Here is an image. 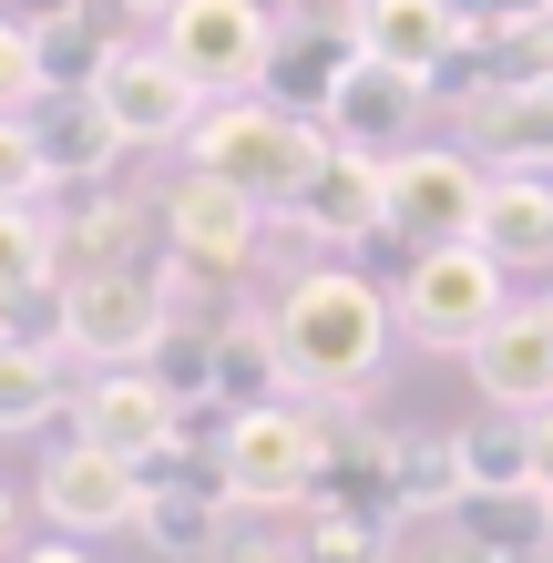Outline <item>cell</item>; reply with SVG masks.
Listing matches in <instances>:
<instances>
[{
  "label": "cell",
  "mask_w": 553,
  "mask_h": 563,
  "mask_svg": "<svg viewBox=\"0 0 553 563\" xmlns=\"http://www.w3.org/2000/svg\"><path fill=\"white\" fill-rule=\"evenodd\" d=\"M154 42L175 52V73L206 92V103H236L277 62V11L267 0H175V11L154 21Z\"/></svg>",
  "instance_id": "cell-7"
},
{
  "label": "cell",
  "mask_w": 553,
  "mask_h": 563,
  "mask_svg": "<svg viewBox=\"0 0 553 563\" xmlns=\"http://www.w3.org/2000/svg\"><path fill=\"white\" fill-rule=\"evenodd\" d=\"M482 246L512 267H553V175H493L482 195Z\"/></svg>",
  "instance_id": "cell-19"
},
{
  "label": "cell",
  "mask_w": 553,
  "mask_h": 563,
  "mask_svg": "<svg viewBox=\"0 0 553 563\" xmlns=\"http://www.w3.org/2000/svg\"><path fill=\"white\" fill-rule=\"evenodd\" d=\"M62 420H73V441L134 461L144 482L175 472V461L195 451V410H185L154 369H82V389H73V410H62Z\"/></svg>",
  "instance_id": "cell-6"
},
{
  "label": "cell",
  "mask_w": 553,
  "mask_h": 563,
  "mask_svg": "<svg viewBox=\"0 0 553 563\" xmlns=\"http://www.w3.org/2000/svg\"><path fill=\"white\" fill-rule=\"evenodd\" d=\"M267 339H277V369L298 400H369L389 349H400V308L360 267H308L267 308Z\"/></svg>",
  "instance_id": "cell-1"
},
{
  "label": "cell",
  "mask_w": 553,
  "mask_h": 563,
  "mask_svg": "<svg viewBox=\"0 0 553 563\" xmlns=\"http://www.w3.org/2000/svg\"><path fill=\"white\" fill-rule=\"evenodd\" d=\"M339 62H349V42H329V31H308V42H287V31H277V62H267V82H287L277 103L318 113V103H329V82H339Z\"/></svg>",
  "instance_id": "cell-25"
},
{
  "label": "cell",
  "mask_w": 553,
  "mask_h": 563,
  "mask_svg": "<svg viewBox=\"0 0 553 563\" xmlns=\"http://www.w3.org/2000/svg\"><path fill=\"white\" fill-rule=\"evenodd\" d=\"M451 482H462V503H472V492L533 482V430H523V410H493V420H462V430H451Z\"/></svg>",
  "instance_id": "cell-20"
},
{
  "label": "cell",
  "mask_w": 553,
  "mask_h": 563,
  "mask_svg": "<svg viewBox=\"0 0 553 563\" xmlns=\"http://www.w3.org/2000/svg\"><path fill=\"white\" fill-rule=\"evenodd\" d=\"M92 103L113 113V134L134 144V154L185 144L195 123H206V92L175 73V52L154 42V31H144V42H113V52H103V73H92Z\"/></svg>",
  "instance_id": "cell-10"
},
{
  "label": "cell",
  "mask_w": 553,
  "mask_h": 563,
  "mask_svg": "<svg viewBox=\"0 0 553 563\" xmlns=\"http://www.w3.org/2000/svg\"><path fill=\"white\" fill-rule=\"evenodd\" d=\"M21 522H31V503H11V482H0V563H11L31 533H21Z\"/></svg>",
  "instance_id": "cell-31"
},
{
  "label": "cell",
  "mask_w": 553,
  "mask_h": 563,
  "mask_svg": "<svg viewBox=\"0 0 553 563\" xmlns=\"http://www.w3.org/2000/svg\"><path fill=\"white\" fill-rule=\"evenodd\" d=\"M472 379L493 410H543L553 400V297H523L472 339Z\"/></svg>",
  "instance_id": "cell-16"
},
{
  "label": "cell",
  "mask_w": 553,
  "mask_h": 563,
  "mask_svg": "<svg viewBox=\"0 0 553 563\" xmlns=\"http://www.w3.org/2000/svg\"><path fill=\"white\" fill-rule=\"evenodd\" d=\"M349 52L441 82L451 62L472 52V11H462V0H360V11H349Z\"/></svg>",
  "instance_id": "cell-14"
},
{
  "label": "cell",
  "mask_w": 553,
  "mask_h": 563,
  "mask_svg": "<svg viewBox=\"0 0 553 563\" xmlns=\"http://www.w3.org/2000/svg\"><path fill=\"white\" fill-rule=\"evenodd\" d=\"M472 522L493 553H533V543H553V492L543 482H512V492H472V503H451Z\"/></svg>",
  "instance_id": "cell-22"
},
{
  "label": "cell",
  "mask_w": 553,
  "mask_h": 563,
  "mask_svg": "<svg viewBox=\"0 0 553 563\" xmlns=\"http://www.w3.org/2000/svg\"><path fill=\"white\" fill-rule=\"evenodd\" d=\"M31 134H42V164H52V195H62V185H103L113 164L134 154V144L113 134V113L92 103V92H42V103H31Z\"/></svg>",
  "instance_id": "cell-18"
},
{
  "label": "cell",
  "mask_w": 553,
  "mask_h": 563,
  "mask_svg": "<svg viewBox=\"0 0 553 563\" xmlns=\"http://www.w3.org/2000/svg\"><path fill=\"white\" fill-rule=\"evenodd\" d=\"M62 287V236L42 206H0V318H21L31 297Z\"/></svg>",
  "instance_id": "cell-21"
},
{
  "label": "cell",
  "mask_w": 553,
  "mask_h": 563,
  "mask_svg": "<svg viewBox=\"0 0 553 563\" xmlns=\"http://www.w3.org/2000/svg\"><path fill=\"white\" fill-rule=\"evenodd\" d=\"M154 379H165L185 410H206V400H215V328H185V318H175V339L154 349Z\"/></svg>",
  "instance_id": "cell-26"
},
{
  "label": "cell",
  "mask_w": 553,
  "mask_h": 563,
  "mask_svg": "<svg viewBox=\"0 0 553 563\" xmlns=\"http://www.w3.org/2000/svg\"><path fill=\"white\" fill-rule=\"evenodd\" d=\"M482 195H493V164L472 144H400L389 154V236L462 246V236H482Z\"/></svg>",
  "instance_id": "cell-9"
},
{
  "label": "cell",
  "mask_w": 553,
  "mask_h": 563,
  "mask_svg": "<svg viewBox=\"0 0 553 563\" xmlns=\"http://www.w3.org/2000/svg\"><path fill=\"white\" fill-rule=\"evenodd\" d=\"M379 563H493V543H482L472 522L441 503V512H400V522H389Z\"/></svg>",
  "instance_id": "cell-23"
},
{
  "label": "cell",
  "mask_w": 553,
  "mask_h": 563,
  "mask_svg": "<svg viewBox=\"0 0 553 563\" xmlns=\"http://www.w3.org/2000/svg\"><path fill=\"white\" fill-rule=\"evenodd\" d=\"M329 400H256V410H215V472L236 492V512H298L308 482L329 472Z\"/></svg>",
  "instance_id": "cell-4"
},
{
  "label": "cell",
  "mask_w": 553,
  "mask_h": 563,
  "mask_svg": "<svg viewBox=\"0 0 553 563\" xmlns=\"http://www.w3.org/2000/svg\"><path fill=\"white\" fill-rule=\"evenodd\" d=\"M389 308H400V339H420V349H462V358H472V339L512 308V297H502V256L482 246V236H462V246H410V267H400V287H389Z\"/></svg>",
  "instance_id": "cell-5"
},
{
  "label": "cell",
  "mask_w": 553,
  "mask_h": 563,
  "mask_svg": "<svg viewBox=\"0 0 553 563\" xmlns=\"http://www.w3.org/2000/svg\"><path fill=\"white\" fill-rule=\"evenodd\" d=\"M0 328H11V318H0Z\"/></svg>",
  "instance_id": "cell-35"
},
{
  "label": "cell",
  "mask_w": 553,
  "mask_h": 563,
  "mask_svg": "<svg viewBox=\"0 0 553 563\" xmlns=\"http://www.w3.org/2000/svg\"><path fill=\"white\" fill-rule=\"evenodd\" d=\"M154 225H165V256L185 277H246L256 267V236H267V206H256L246 185L206 175V164H185V175L165 185V206H154Z\"/></svg>",
  "instance_id": "cell-8"
},
{
  "label": "cell",
  "mask_w": 553,
  "mask_h": 563,
  "mask_svg": "<svg viewBox=\"0 0 553 563\" xmlns=\"http://www.w3.org/2000/svg\"><path fill=\"white\" fill-rule=\"evenodd\" d=\"M420 113H431V82L420 73H389V62L349 52L329 103H318V123H329V144H360V154H400L420 144Z\"/></svg>",
  "instance_id": "cell-12"
},
{
  "label": "cell",
  "mask_w": 553,
  "mask_h": 563,
  "mask_svg": "<svg viewBox=\"0 0 553 563\" xmlns=\"http://www.w3.org/2000/svg\"><path fill=\"white\" fill-rule=\"evenodd\" d=\"M11 563H92V543H73V533H42V543H21Z\"/></svg>",
  "instance_id": "cell-29"
},
{
  "label": "cell",
  "mask_w": 553,
  "mask_h": 563,
  "mask_svg": "<svg viewBox=\"0 0 553 563\" xmlns=\"http://www.w3.org/2000/svg\"><path fill=\"white\" fill-rule=\"evenodd\" d=\"M103 11H134V21L154 31V21H165V11H175V0H103Z\"/></svg>",
  "instance_id": "cell-32"
},
{
  "label": "cell",
  "mask_w": 553,
  "mask_h": 563,
  "mask_svg": "<svg viewBox=\"0 0 553 563\" xmlns=\"http://www.w3.org/2000/svg\"><path fill=\"white\" fill-rule=\"evenodd\" d=\"M462 144L493 175H553V82H482L462 92Z\"/></svg>",
  "instance_id": "cell-15"
},
{
  "label": "cell",
  "mask_w": 553,
  "mask_h": 563,
  "mask_svg": "<svg viewBox=\"0 0 553 563\" xmlns=\"http://www.w3.org/2000/svg\"><path fill=\"white\" fill-rule=\"evenodd\" d=\"M185 164L246 185L267 216L298 206V185L329 164V123L298 113V103H267V92H236V103H206V123L185 134Z\"/></svg>",
  "instance_id": "cell-2"
},
{
  "label": "cell",
  "mask_w": 553,
  "mask_h": 563,
  "mask_svg": "<svg viewBox=\"0 0 553 563\" xmlns=\"http://www.w3.org/2000/svg\"><path fill=\"white\" fill-rule=\"evenodd\" d=\"M42 42H31V21H11V11H0V113H31V103H42Z\"/></svg>",
  "instance_id": "cell-28"
},
{
  "label": "cell",
  "mask_w": 553,
  "mask_h": 563,
  "mask_svg": "<svg viewBox=\"0 0 553 563\" xmlns=\"http://www.w3.org/2000/svg\"><path fill=\"white\" fill-rule=\"evenodd\" d=\"M493 563H553V543H533V553H493Z\"/></svg>",
  "instance_id": "cell-33"
},
{
  "label": "cell",
  "mask_w": 553,
  "mask_h": 563,
  "mask_svg": "<svg viewBox=\"0 0 553 563\" xmlns=\"http://www.w3.org/2000/svg\"><path fill=\"white\" fill-rule=\"evenodd\" d=\"M31 11H73V0H31Z\"/></svg>",
  "instance_id": "cell-34"
},
{
  "label": "cell",
  "mask_w": 553,
  "mask_h": 563,
  "mask_svg": "<svg viewBox=\"0 0 553 563\" xmlns=\"http://www.w3.org/2000/svg\"><path fill=\"white\" fill-rule=\"evenodd\" d=\"M82 369L62 358L52 339H31V328H0V441H31V430H52L73 410Z\"/></svg>",
  "instance_id": "cell-17"
},
{
  "label": "cell",
  "mask_w": 553,
  "mask_h": 563,
  "mask_svg": "<svg viewBox=\"0 0 553 563\" xmlns=\"http://www.w3.org/2000/svg\"><path fill=\"white\" fill-rule=\"evenodd\" d=\"M31 42H42V82L52 92H92V73H103L113 42H92L82 11H31Z\"/></svg>",
  "instance_id": "cell-24"
},
{
  "label": "cell",
  "mask_w": 553,
  "mask_h": 563,
  "mask_svg": "<svg viewBox=\"0 0 553 563\" xmlns=\"http://www.w3.org/2000/svg\"><path fill=\"white\" fill-rule=\"evenodd\" d=\"M31 512H42L52 533H73V543L134 533L144 472H134V461H113V451H92V441H62V451L42 461V482H31Z\"/></svg>",
  "instance_id": "cell-11"
},
{
  "label": "cell",
  "mask_w": 553,
  "mask_h": 563,
  "mask_svg": "<svg viewBox=\"0 0 553 563\" xmlns=\"http://www.w3.org/2000/svg\"><path fill=\"white\" fill-rule=\"evenodd\" d=\"M277 225H298L318 246H360V236H389V154H360V144H329V164L298 185V206Z\"/></svg>",
  "instance_id": "cell-13"
},
{
  "label": "cell",
  "mask_w": 553,
  "mask_h": 563,
  "mask_svg": "<svg viewBox=\"0 0 553 563\" xmlns=\"http://www.w3.org/2000/svg\"><path fill=\"white\" fill-rule=\"evenodd\" d=\"M175 339V277L165 267H73L52 287V349L73 369H154Z\"/></svg>",
  "instance_id": "cell-3"
},
{
  "label": "cell",
  "mask_w": 553,
  "mask_h": 563,
  "mask_svg": "<svg viewBox=\"0 0 553 563\" xmlns=\"http://www.w3.org/2000/svg\"><path fill=\"white\" fill-rule=\"evenodd\" d=\"M523 430H533V482L553 492V400H543V410H523Z\"/></svg>",
  "instance_id": "cell-30"
},
{
  "label": "cell",
  "mask_w": 553,
  "mask_h": 563,
  "mask_svg": "<svg viewBox=\"0 0 553 563\" xmlns=\"http://www.w3.org/2000/svg\"><path fill=\"white\" fill-rule=\"evenodd\" d=\"M42 195H52L42 134H31V113H0V206H42Z\"/></svg>",
  "instance_id": "cell-27"
}]
</instances>
